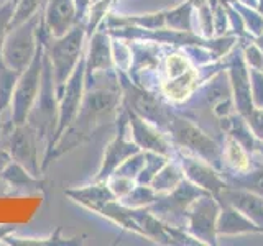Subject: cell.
Wrapping results in <instances>:
<instances>
[{"instance_id":"cell-14","label":"cell","mask_w":263,"mask_h":246,"mask_svg":"<svg viewBox=\"0 0 263 246\" xmlns=\"http://www.w3.org/2000/svg\"><path fill=\"white\" fill-rule=\"evenodd\" d=\"M0 174L12 186V189H38L41 186L40 177L33 176L27 168H23L20 162L13 159L7 164Z\"/></svg>"},{"instance_id":"cell-5","label":"cell","mask_w":263,"mask_h":246,"mask_svg":"<svg viewBox=\"0 0 263 246\" xmlns=\"http://www.w3.org/2000/svg\"><path fill=\"white\" fill-rule=\"evenodd\" d=\"M43 53L45 46L40 41L35 59L16 80L10 104V120L13 121V125H22L28 120V115L38 98L41 87V72H43Z\"/></svg>"},{"instance_id":"cell-11","label":"cell","mask_w":263,"mask_h":246,"mask_svg":"<svg viewBox=\"0 0 263 246\" xmlns=\"http://www.w3.org/2000/svg\"><path fill=\"white\" fill-rule=\"evenodd\" d=\"M171 128H173V133H175V138L179 143L193 148V150H197L201 154L209 156V158L216 156L217 153L216 145H214L204 133H201L196 127H193L191 123H187L184 120H175Z\"/></svg>"},{"instance_id":"cell-3","label":"cell","mask_w":263,"mask_h":246,"mask_svg":"<svg viewBox=\"0 0 263 246\" xmlns=\"http://www.w3.org/2000/svg\"><path fill=\"white\" fill-rule=\"evenodd\" d=\"M41 23L43 12L8 30L0 48V59L7 68L22 74L33 63L40 48Z\"/></svg>"},{"instance_id":"cell-18","label":"cell","mask_w":263,"mask_h":246,"mask_svg":"<svg viewBox=\"0 0 263 246\" xmlns=\"http://www.w3.org/2000/svg\"><path fill=\"white\" fill-rule=\"evenodd\" d=\"M90 4H92V0H74V5H76L78 20L79 22H86Z\"/></svg>"},{"instance_id":"cell-9","label":"cell","mask_w":263,"mask_h":246,"mask_svg":"<svg viewBox=\"0 0 263 246\" xmlns=\"http://www.w3.org/2000/svg\"><path fill=\"white\" fill-rule=\"evenodd\" d=\"M138 145L125 141L123 133H119V136L114 139V141L105 148V154H104V161L101 164V169H99L97 176L94 180L97 182H102V180L109 179L115 171H117L123 162H125L130 156H134L138 153Z\"/></svg>"},{"instance_id":"cell-10","label":"cell","mask_w":263,"mask_h":246,"mask_svg":"<svg viewBox=\"0 0 263 246\" xmlns=\"http://www.w3.org/2000/svg\"><path fill=\"white\" fill-rule=\"evenodd\" d=\"M64 194L71 197L74 202H78L81 205H84L86 209L99 212V213H101V210L107 203H110L117 199L105 180H102V182H97L96 180V184L81 187V189H68V191H64Z\"/></svg>"},{"instance_id":"cell-20","label":"cell","mask_w":263,"mask_h":246,"mask_svg":"<svg viewBox=\"0 0 263 246\" xmlns=\"http://www.w3.org/2000/svg\"><path fill=\"white\" fill-rule=\"evenodd\" d=\"M12 192V186L7 182V180L2 177V174H0V197H7L10 195Z\"/></svg>"},{"instance_id":"cell-7","label":"cell","mask_w":263,"mask_h":246,"mask_svg":"<svg viewBox=\"0 0 263 246\" xmlns=\"http://www.w3.org/2000/svg\"><path fill=\"white\" fill-rule=\"evenodd\" d=\"M78 22L74 0H46L43 8V27L49 36H64Z\"/></svg>"},{"instance_id":"cell-13","label":"cell","mask_w":263,"mask_h":246,"mask_svg":"<svg viewBox=\"0 0 263 246\" xmlns=\"http://www.w3.org/2000/svg\"><path fill=\"white\" fill-rule=\"evenodd\" d=\"M130 127H132V135H134L135 143L140 148H146V150H153L160 153L166 151V145H164L161 136L146 125L145 118L137 117V113L134 112H130Z\"/></svg>"},{"instance_id":"cell-8","label":"cell","mask_w":263,"mask_h":246,"mask_svg":"<svg viewBox=\"0 0 263 246\" xmlns=\"http://www.w3.org/2000/svg\"><path fill=\"white\" fill-rule=\"evenodd\" d=\"M86 59V76H92L99 71H110L114 66V54L109 35L105 31L96 30L90 35Z\"/></svg>"},{"instance_id":"cell-15","label":"cell","mask_w":263,"mask_h":246,"mask_svg":"<svg viewBox=\"0 0 263 246\" xmlns=\"http://www.w3.org/2000/svg\"><path fill=\"white\" fill-rule=\"evenodd\" d=\"M20 77V72H16L2 63L0 59V117L5 110H10L12 95L16 86V80Z\"/></svg>"},{"instance_id":"cell-4","label":"cell","mask_w":263,"mask_h":246,"mask_svg":"<svg viewBox=\"0 0 263 246\" xmlns=\"http://www.w3.org/2000/svg\"><path fill=\"white\" fill-rule=\"evenodd\" d=\"M46 150V143L30 121L13 127L7 143V151L10 153L13 161L20 162L33 176L40 177L41 171H43Z\"/></svg>"},{"instance_id":"cell-12","label":"cell","mask_w":263,"mask_h":246,"mask_svg":"<svg viewBox=\"0 0 263 246\" xmlns=\"http://www.w3.org/2000/svg\"><path fill=\"white\" fill-rule=\"evenodd\" d=\"M127 90V98L130 100L132 107H134V113L155 123H164L166 113H164V109L158 104L156 98H153L148 92H143V90H138L135 87H128Z\"/></svg>"},{"instance_id":"cell-17","label":"cell","mask_w":263,"mask_h":246,"mask_svg":"<svg viewBox=\"0 0 263 246\" xmlns=\"http://www.w3.org/2000/svg\"><path fill=\"white\" fill-rule=\"evenodd\" d=\"M13 10H15V0H7V2H4V5L0 7V48H2L5 35L8 33Z\"/></svg>"},{"instance_id":"cell-16","label":"cell","mask_w":263,"mask_h":246,"mask_svg":"<svg viewBox=\"0 0 263 246\" xmlns=\"http://www.w3.org/2000/svg\"><path fill=\"white\" fill-rule=\"evenodd\" d=\"M41 2H43V0H15V10H13V16H12L8 30L30 20L31 16H35L36 13H40L41 8H43L41 7Z\"/></svg>"},{"instance_id":"cell-2","label":"cell","mask_w":263,"mask_h":246,"mask_svg":"<svg viewBox=\"0 0 263 246\" xmlns=\"http://www.w3.org/2000/svg\"><path fill=\"white\" fill-rule=\"evenodd\" d=\"M86 22H78L66 33L64 36L53 38L43 35L40 30V41L45 46V53L53 68V76L56 82V92L60 94L68 79L72 76L74 69L78 68L79 61L84 57V43H86Z\"/></svg>"},{"instance_id":"cell-19","label":"cell","mask_w":263,"mask_h":246,"mask_svg":"<svg viewBox=\"0 0 263 246\" xmlns=\"http://www.w3.org/2000/svg\"><path fill=\"white\" fill-rule=\"evenodd\" d=\"M10 161H12L10 153H8V151L5 150V148H0V172L4 171V168H5Z\"/></svg>"},{"instance_id":"cell-6","label":"cell","mask_w":263,"mask_h":246,"mask_svg":"<svg viewBox=\"0 0 263 246\" xmlns=\"http://www.w3.org/2000/svg\"><path fill=\"white\" fill-rule=\"evenodd\" d=\"M84 82H86V59L82 57L78 68L74 69L72 76L64 84L61 92L58 94V128H56L54 141L71 125L74 117L78 115L82 97H84L86 92Z\"/></svg>"},{"instance_id":"cell-1","label":"cell","mask_w":263,"mask_h":246,"mask_svg":"<svg viewBox=\"0 0 263 246\" xmlns=\"http://www.w3.org/2000/svg\"><path fill=\"white\" fill-rule=\"evenodd\" d=\"M119 102L120 95L117 89H86L78 115L48 150L43 169L53 159L90 139L99 127H102L114 117Z\"/></svg>"}]
</instances>
